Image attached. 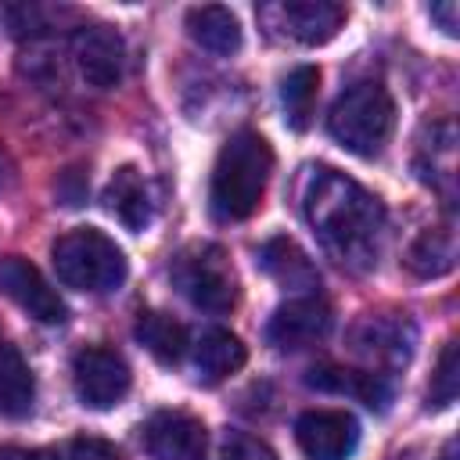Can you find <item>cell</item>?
I'll return each mask as SVG.
<instances>
[{"label":"cell","mask_w":460,"mask_h":460,"mask_svg":"<svg viewBox=\"0 0 460 460\" xmlns=\"http://www.w3.org/2000/svg\"><path fill=\"white\" fill-rule=\"evenodd\" d=\"M140 431L151 460H201L208 449V431L201 417L187 410H158Z\"/></svg>","instance_id":"obj_11"},{"label":"cell","mask_w":460,"mask_h":460,"mask_svg":"<svg viewBox=\"0 0 460 460\" xmlns=\"http://www.w3.org/2000/svg\"><path fill=\"white\" fill-rule=\"evenodd\" d=\"M0 460H65L58 449H7Z\"/></svg>","instance_id":"obj_27"},{"label":"cell","mask_w":460,"mask_h":460,"mask_svg":"<svg viewBox=\"0 0 460 460\" xmlns=\"http://www.w3.org/2000/svg\"><path fill=\"white\" fill-rule=\"evenodd\" d=\"M456 388H460V345L456 341H446L438 363H435V374H431V388H428V402L431 406H449L456 399Z\"/></svg>","instance_id":"obj_23"},{"label":"cell","mask_w":460,"mask_h":460,"mask_svg":"<svg viewBox=\"0 0 460 460\" xmlns=\"http://www.w3.org/2000/svg\"><path fill=\"white\" fill-rule=\"evenodd\" d=\"M305 385H309V388H320V392H349V395H356L359 402H367L370 410H385L388 399H392L388 374H377V370L313 367V370L305 374Z\"/></svg>","instance_id":"obj_17"},{"label":"cell","mask_w":460,"mask_h":460,"mask_svg":"<svg viewBox=\"0 0 460 460\" xmlns=\"http://www.w3.org/2000/svg\"><path fill=\"white\" fill-rule=\"evenodd\" d=\"M187 36L208 50V54H219V58H230L241 50V22L230 7H219V4H205V7H190L187 11Z\"/></svg>","instance_id":"obj_18"},{"label":"cell","mask_w":460,"mask_h":460,"mask_svg":"<svg viewBox=\"0 0 460 460\" xmlns=\"http://www.w3.org/2000/svg\"><path fill=\"white\" fill-rule=\"evenodd\" d=\"M316 90H320V72L316 65H298L284 75L280 83V104H284V119L291 129H309L313 122V108H316Z\"/></svg>","instance_id":"obj_21"},{"label":"cell","mask_w":460,"mask_h":460,"mask_svg":"<svg viewBox=\"0 0 460 460\" xmlns=\"http://www.w3.org/2000/svg\"><path fill=\"white\" fill-rule=\"evenodd\" d=\"M273 172V147L255 129H237L216 155L212 183H208V205L216 219L237 223L248 219L266 194Z\"/></svg>","instance_id":"obj_2"},{"label":"cell","mask_w":460,"mask_h":460,"mask_svg":"<svg viewBox=\"0 0 460 460\" xmlns=\"http://www.w3.org/2000/svg\"><path fill=\"white\" fill-rule=\"evenodd\" d=\"M395 129V101L381 83H356L341 90L327 111V133L352 155L374 158Z\"/></svg>","instance_id":"obj_4"},{"label":"cell","mask_w":460,"mask_h":460,"mask_svg":"<svg viewBox=\"0 0 460 460\" xmlns=\"http://www.w3.org/2000/svg\"><path fill=\"white\" fill-rule=\"evenodd\" d=\"M438 460H456V442H446V449H442Z\"/></svg>","instance_id":"obj_28"},{"label":"cell","mask_w":460,"mask_h":460,"mask_svg":"<svg viewBox=\"0 0 460 460\" xmlns=\"http://www.w3.org/2000/svg\"><path fill=\"white\" fill-rule=\"evenodd\" d=\"M129 385H133L129 363L115 349L86 345V349L75 352V359H72V388H75V399L86 410L119 406L126 399Z\"/></svg>","instance_id":"obj_6"},{"label":"cell","mask_w":460,"mask_h":460,"mask_svg":"<svg viewBox=\"0 0 460 460\" xmlns=\"http://www.w3.org/2000/svg\"><path fill=\"white\" fill-rule=\"evenodd\" d=\"M295 442L309 460H349L359 446V420L345 410H305L295 420Z\"/></svg>","instance_id":"obj_10"},{"label":"cell","mask_w":460,"mask_h":460,"mask_svg":"<svg viewBox=\"0 0 460 460\" xmlns=\"http://www.w3.org/2000/svg\"><path fill=\"white\" fill-rule=\"evenodd\" d=\"M259 266L266 277H273L284 291H302V295H316L320 288V273L313 266V259L291 241V237H270L259 248Z\"/></svg>","instance_id":"obj_16"},{"label":"cell","mask_w":460,"mask_h":460,"mask_svg":"<svg viewBox=\"0 0 460 460\" xmlns=\"http://www.w3.org/2000/svg\"><path fill=\"white\" fill-rule=\"evenodd\" d=\"M54 259V273L65 288L72 291H86V295H108L115 288H122L129 266L122 248L97 226H75L68 234H61L50 248Z\"/></svg>","instance_id":"obj_3"},{"label":"cell","mask_w":460,"mask_h":460,"mask_svg":"<svg viewBox=\"0 0 460 460\" xmlns=\"http://www.w3.org/2000/svg\"><path fill=\"white\" fill-rule=\"evenodd\" d=\"M262 18L273 22V29H280L288 40L302 47H320L334 40L345 25V7L334 0H284L277 7H266Z\"/></svg>","instance_id":"obj_13"},{"label":"cell","mask_w":460,"mask_h":460,"mask_svg":"<svg viewBox=\"0 0 460 460\" xmlns=\"http://www.w3.org/2000/svg\"><path fill=\"white\" fill-rule=\"evenodd\" d=\"M216 460H277V453H273L262 438H255V435H248V431H226V435L219 438Z\"/></svg>","instance_id":"obj_24"},{"label":"cell","mask_w":460,"mask_h":460,"mask_svg":"<svg viewBox=\"0 0 460 460\" xmlns=\"http://www.w3.org/2000/svg\"><path fill=\"white\" fill-rule=\"evenodd\" d=\"M172 280L180 295L205 313H230L237 305V277L223 248L216 244H190L172 262Z\"/></svg>","instance_id":"obj_5"},{"label":"cell","mask_w":460,"mask_h":460,"mask_svg":"<svg viewBox=\"0 0 460 460\" xmlns=\"http://www.w3.org/2000/svg\"><path fill=\"white\" fill-rule=\"evenodd\" d=\"M456 0H442V4H431L428 7V14H431V22H438V29L446 32V36H456V29H460V22H456Z\"/></svg>","instance_id":"obj_26"},{"label":"cell","mask_w":460,"mask_h":460,"mask_svg":"<svg viewBox=\"0 0 460 460\" xmlns=\"http://www.w3.org/2000/svg\"><path fill=\"white\" fill-rule=\"evenodd\" d=\"M7 169H11V165H7V155H4V151H0V187H4V183H7Z\"/></svg>","instance_id":"obj_29"},{"label":"cell","mask_w":460,"mask_h":460,"mask_svg":"<svg viewBox=\"0 0 460 460\" xmlns=\"http://www.w3.org/2000/svg\"><path fill=\"white\" fill-rule=\"evenodd\" d=\"M104 208L133 234L147 230L151 219H155V198H151V187L144 180V172L137 165H122L115 169V176L108 180L104 187Z\"/></svg>","instance_id":"obj_14"},{"label":"cell","mask_w":460,"mask_h":460,"mask_svg":"<svg viewBox=\"0 0 460 460\" xmlns=\"http://www.w3.org/2000/svg\"><path fill=\"white\" fill-rule=\"evenodd\" d=\"M248 359L244 341L226 331V327H208L201 331V338L190 345V363H194V377L201 385H219L230 374H237Z\"/></svg>","instance_id":"obj_15"},{"label":"cell","mask_w":460,"mask_h":460,"mask_svg":"<svg viewBox=\"0 0 460 460\" xmlns=\"http://www.w3.org/2000/svg\"><path fill=\"white\" fill-rule=\"evenodd\" d=\"M133 334H137V341H140L158 363H180L183 352H187V327L176 323L172 316L158 313V309L140 313Z\"/></svg>","instance_id":"obj_20"},{"label":"cell","mask_w":460,"mask_h":460,"mask_svg":"<svg viewBox=\"0 0 460 460\" xmlns=\"http://www.w3.org/2000/svg\"><path fill=\"white\" fill-rule=\"evenodd\" d=\"M75 72L93 90H111L122 79L126 68V43L111 25H79L68 40Z\"/></svg>","instance_id":"obj_7"},{"label":"cell","mask_w":460,"mask_h":460,"mask_svg":"<svg viewBox=\"0 0 460 460\" xmlns=\"http://www.w3.org/2000/svg\"><path fill=\"white\" fill-rule=\"evenodd\" d=\"M417 345V331L406 316H367L352 331V349L367 363H374L377 374L406 367Z\"/></svg>","instance_id":"obj_12"},{"label":"cell","mask_w":460,"mask_h":460,"mask_svg":"<svg viewBox=\"0 0 460 460\" xmlns=\"http://www.w3.org/2000/svg\"><path fill=\"white\" fill-rule=\"evenodd\" d=\"M0 295L40 323H65L68 309L47 277L22 255H0Z\"/></svg>","instance_id":"obj_9"},{"label":"cell","mask_w":460,"mask_h":460,"mask_svg":"<svg viewBox=\"0 0 460 460\" xmlns=\"http://www.w3.org/2000/svg\"><path fill=\"white\" fill-rule=\"evenodd\" d=\"M331 323H334L331 305L320 295H295L273 309V316L266 323V341L280 352H298V349L323 341Z\"/></svg>","instance_id":"obj_8"},{"label":"cell","mask_w":460,"mask_h":460,"mask_svg":"<svg viewBox=\"0 0 460 460\" xmlns=\"http://www.w3.org/2000/svg\"><path fill=\"white\" fill-rule=\"evenodd\" d=\"M72 460H126V453L108 442V438H97V435H79L72 442Z\"/></svg>","instance_id":"obj_25"},{"label":"cell","mask_w":460,"mask_h":460,"mask_svg":"<svg viewBox=\"0 0 460 460\" xmlns=\"http://www.w3.org/2000/svg\"><path fill=\"white\" fill-rule=\"evenodd\" d=\"M453 259H456V241H453V234L442 230V226H435V230L428 226V230L410 244V252H406V266H410L417 277H424V280L449 273V270H453Z\"/></svg>","instance_id":"obj_22"},{"label":"cell","mask_w":460,"mask_h":460,"mask_svg":"<svg viewBox=\"0 0 460 460\" xmlns=\"http://www.w3.org/2000/svg\"><path fill=\"white\" fill-rule=\"evenodd\" d=\"M36 399V381L22 352L0 331V417H25Z\"/></svg>","instance_id":"obj_19"},{"label":"cell","mask_w":460,"mask_h":460,"mask_svg":"<svg viewBox=\"0 0 460 460\" xmlns=\"http://www.w3.org/2000/svg\"><path fill=\"white\" fill-rule=\"evenodd\" d=\"M302 216L338 266H377L385 244V208L356 180L327 165L309 169L302 187Z\"/></svg>","instance_id":"obj_1"}]
</instances>
